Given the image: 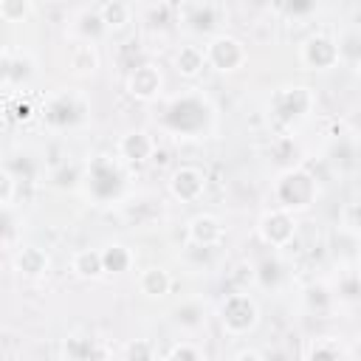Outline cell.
<instances>
[{"instance_id":"1","label":"cell","mask_w":361,"mask_h":361,"mask_svg":"<svg viewBox=\"0 0 361 361\" xmlns=\"http://www.w3.org/2000/svg\"><path fill=\"white\" fill-rule=\"evenodd\" d=\"M158 127L178 141H203L217 127V107L209 93L189 87L164 102L158 113Z\"/></svg>"},{"instance_id":"2","label":"cell","mask_w":361,"mask_h":361,"mask_svg":"<svg viewBox=\"0 0 361 361\" xmlns=\"http://www.w3.org/2000/svg\"><path fill=\"white\" fill-rule=\"evenodd\" d=\"M130 166H124L116 155L99 152L85 164L82 186L85 197L93 206H121L130 197Z\"/></svg>"},{"instance_id":"3","label":"cell","mask_w":361,"mask_h":361,"mask_svg":"<svg viewBox=\"0 0 361 361\" xmlns=\"http://www.w3.org/2000/svg\"><path fill=\"white\" fill-rule=\"evenodd\" d=\"M313 110H316V90L302 82L279 85L268 99V121L282 133H290L299 124H305L313 116Z\"/></svg>"},{"instance_id":"4","label":"cell","mask_w":361,"mask_h":361,"mask_svg":"<svg viewBox=\"0 0 361 361\" xmlns=\"http://www.w3.org/2000/svg\"><path fill=\"white\" fill-rule=\"evenodd\" d=\"M271 195L274 203L285 212H307L316 200H319V178L305 166V164H293L276 172L274 183H271Z\"/></svg>"},{"instance_id":"5","label":"cell","mask_w":361,"mask_h":361,"mask_svg":"<svg viewBox=\"0 0 361 361\" xmlns=\"http://www.w3.org/2000/svg\"><path fill=\"white\" fill-rule=\"evenodd\" d=\"M90 116V104L79 90H59L42 104V121L54 133L79 130Z\"/></svg>"},{"instance_id":"6","label":"cell","mask_w":361,"mask_h":361,"mask_svg":"<svg viewBox=\"0 0 361 361\" xmlns=\"http://www.w3.org/2000/svg\"><path fill=\"white\" fill-rule=\"evenodd\" d=\"M217 319H220V327L226 330V336L240 338V336H248V333L257 330L259 305L248 290H231V293H226L220 299Z\"/></svg>"},{"instance_id":"7","label":"cell","mask_w":361,"mask_h":361,"mask_svg":"<svg viewBox=\"0 0 361 361\" xmlns=\"http://www.w3.org/2000/svg\"><path fill=\"white\" fill-rule=\"evenodd\" d=\"M203 56H206V68H212L217 73H237L248 62V48L240 37L217 31L206 39Z\"/></svg>"},{"instance_id":"8","label":"cell","mask_w":361,"mask_h":361,"mask_svg":"<svg viewBox=\"0 0 361 361\" xmlns=\"http://www.w3.org/2000/svg\"><path fill=\"white\" fill-rule=\"evenodd\" d=\"M296 231H299L296 214L293 212H285L279 206L265 209L259 214V220H257V234H259V240L268 248H288L296 240Z\"/></svg>"},{"instance_id":"9","label":"cell","mask_w":361,"mask_h":361,"mask_svg":"<svg viewBox=\"0 0 361 361\" xmlns=\"http://www.w3.org/2000/svg\"><path fill=\"white\" fill-rule=\"evenodd\" d=\"M299 65L305 71H330L338 65V48H336V37L333 34H324V31H316L310 37L302 39L299 45Z\"/></svg>"},{"instance_id":"10","label":"cell","mask_w":361,"mask_h":361,"mask_svg":"<svg viewBox=\"0 0 361 361\" xmlns=\"http://www.w3.org/2000/svg\"><path fill=\"white\" fill-rule=\"evenodd\" d=\"M124 93L135 102H155L161 93H164V73L155 62L144 59L141 65L130 68L127 76H124Z\"/></svg>"},{"instance_id":"11","label":"cell","mask_w":361,"mask_h":361,"mask_svg":"<svg viewBox=\"0 0 361 361\" xmlns=\"http://www.w3.org/2000/svg\"><path fill=\"white\" fill-rule=\"evenodd\" d=\"M166 189L178 203H197L206 195V172L195 164H180L169 172Z\"/></svg>"},{"instance_id":"12","label":"cell","mask_w":361,"mask_h":361,"mask_svg":"<svg viewBox=\"0 0 361 361\" xmlns=\"http://www.w3.org/2000/svg\"><path fill=\"white\" fill-rule=\"evenodd\" d=\"M155 149H158V144H155L152 133L149 130H141V127L127 130L116 141V158L124 166H144V164H149L152 155H155Z\"/></svg>"},{"instance_id":"13","label":"cell","mask_w":361,"mask_h":361,"mask_svg":"<svg viewBox=\"0 0 361 361\" xmlns=\"http://www.w3.org/2000/svg\"><path fill=\"white\" fill-rule=\"evenodd\" d=\"M180 23L195 37L217 34V6L212 0H186L180 6Z\"/></svg>"},{"instance_id":"14","label":"cell","mask_w":361,"mask_h":361,"mask_svg":"<svg viewBox=\"0 0 361 361\" xmlns=\"http://www.w3.org/2000/svg\"><path fill=\"white\" fill-rule=\"evenodd\" d=\"M223 237H226L223 223L209 212H200V214L189 217V223H186V243L195 248H217L223 243Z\"/></svg>"},{"instance_id":"15","label":"cell","mask_w":361,"mask_h":361,"mask_svg":"<svg viewBox=\"0 0 361 361\" xmlns=\"http://www.w3.org/2000/svg\"><path fill=\"white\" fill-rule=\"evenodd\" d=\"M327 285H330L333 302L347 305V307H355L361 302V279H358V265L355 262H338V274Z\"/></svg>"},{"instance_id":"16","label":"cell","mask_w":361,"mask_h":361,"mask_svg":"<svg viewBox=\"0 0 361 361\" xmlns=\"http://www.w3.org/2000/svg\"><path fill=\"white\" fill-rule=\"evenodd\" d=\"M14 271H17L23 279L37 282V279L48 276V271H51V257H48V251L39 248V245H20L17 254H14Z\"/></svg>"},{"instance_id":"17","label":"cell","mask_w":361,"mask_h":361,"mask_svg":"<svg viewBox=\"0 0 361 361\" xmlns=\"http://www.w3.org/2000/svg\"><path fill=\"white\" fill-rule=\"evenodd\" d=\"M59 355L68 358V361H90V358H110L113 353L107 347H102L99 338L85 336V333H73V336L62 338Z\"/></svg>"},{"instance_id":"18","label":"cell","mask_w":361,"mask_h":361,"mask_svg":"<svg viewBox=\"0 0 361 361\" xmlns=\"http://www.w3.org/2000/svg\"><path fill=\"white\" fill-rule=\"evenodd\" d=\"M68 68H71V73L79 76V79L96 76L99 68H102V54H99L96 42H82V39H76V45H73L71 54H68Z\"/></svg>"},{"instance_id":"19","label":"cell","mask_w":361,"mask_h":361,"mask_svg":"<svg viewBox=\"0 0 361 361\" xmlns=\"http://www.w3.org/2000/svg\"><path fill=\"white\" fill-rule=\"evenodd\" d=\"M172 324L178 330H186V333H197L206 327V302L203 299H183L172 307Z\"/></svg>"},{"instance_id":"20","label":"cell","mask_w":361,"mask_h":361,"mask_svg":"<svg viewBox=\"0 0 361 361\" xmlns=\"http://www.w3.org/2000/svg\"><path fill=\"white\" fill-rule=\"evenodd\" d=\"M350 355L353 353L344 347L338 336H316V338H307V344L302 347V358L307 361H338Z\"/></svg>"},{"instance_id":"21","label":"cell","mask_w":361,"mask_h":361,"mask_svg":"<svg viewBox=\"0 0 361 361\" xmlns=\"http://www.w3.org/2000/svg\"><path fill=\"white\" fill-rule=\"evenodd\" d=\"M138 290L147 299H164L172 290V274L164 265H147L138 274Z\"/></svg>"},{"instance_id":"22","label":"cell","mask_w":361,"mask_h":361,"mask_svg":"<svg viewBox=\"0 0 361 361\" xmlns=\"http://www.w3.org/2000/svg\"><path fill=\"white\" fill-rule=\"evenodd\" d=\"M73 37L82 39V42H99L104 39L110 31L104 28L102 17H99V8H82L76 17H73V25H71Z\"/></svg>"},{"instance_id":"23","label":"cell","mask_w":361,"mask_h":361,"mask_svg":"<svg viewBox=\"0 0 361 361\" xmlns=\"http://www.w3.org/2000/svg\"><path fill=\"white\" fill-rule=\"evenodd\" d=\"M71 271H73V276H79V279H85V282L102 279V276H104L102 251H99V248H79V251H73V257H71Z\"/></svg>"},{"instance_id":"24","label":"cell","mask_w":361,"mask_h":361,"mask_svg":"<svg viewBox=\"0 0 361 361\" xmlns=\"http://www.w3.org/2000/svg\"><path fill=\"white\" fill-rule=\"evenodd\" d=\"M175 71L180 79H197L203 71H206V56H203V48L200 45H180L175 51Z\"/></svg>"},{"instance_id":"25","label":"cell","mask_w":361,"mask_h":361,"mask_svg":"<svg viewBox=\"0 0 361 361\" xmlns=\"http://www.w3.org/2000/svg\"><path fill=\"white\" fill-rule=\"evenodd\" d=\"M99 251H102V268H104V274H113V276L127 274L133 268V262H135L133 248H127L124 243H107Z\"/></svg>"},{"instance_id":"26","label":"cell","mask_w":361,"mask_h":361,"mask_svg":"<svg viewBox=\"0 0 361 361\" xmlns=\"http://www.w3.org/2000/svg\"><path fill=\"white\" fill-rule=\"evenodd\" d=\"M336 48H338V62L341 65L358 68V62H361V31H358V25H347L338 34Z\"/></svg>"},{"instance_id":"27","label":"cell","mask_w":361,"mask_h":361,"mask_svg":"<svg viewBox=\"0 0 361 361\" xmlns=\"http://www.w3.org/2000/svg\"><path fill=\"white\" fill-rule=\"evenodd\" d=\"M34 76H37V59H34L28 51H11V76H8V87H14V90L28 87Z\"/></svg>"},{"instance_id":"28","label":"cell","mask_w":361,"mask_h":361,"mask_svg":"<svg viewBox=\"0 0 361 361\" xmlns=\"http://www.w3.org/2000/svg\"><path fill=\"white\" fill-rule=\"evenodd\" d=\"M99 17H102L107 31H121L133 20V8H130L127 0H104L99 6Z\"/></svg>"},{"instance_id":"29","label":"cell","mask_w":361,"mask_h":361,"mask_svg":"<svg viewBox=\"0 0 361 361\" xmlns=\"http://www.w3.org/2000/svg\"><path fill=\"white\" fill-rule=\"evenodd\" d=\"M302 305H305L310 313H327L330 305H333L330 285H327V282H310V285L302 290Z\"/></svg>"},{"instance_id":"30","label":"cell","mask_w":361,"mask_h":361,"mask_svg":"<svg viewBox=\"0 0 361 361\" xmlns=\"http://www.w3.org/2000/svg\"><path fill=\"white\" fill-rule=\"evenodd\" d=\"M82 172H85V164L65 161V164H59V166L51 172V186L73 192V189H79V186H82Z\"/></svg>"},{"instance_id":"31","label":"cell","mask_w":361,"mask_h":361,"mask_svg":"<svg viewBox=\"0 0 361 361\" xmlns=\"http://www.w3.org/2000/svg\"><path fill=\"white\" fill-rule=\"evenodd\" d=\"M330 164L338 166V172H347L355 166V141H353V133H344L336 138L333 149H330Z\"/></svg>"},{"instance_id":"32","label":"cell","mask_w":361,"mask_h":361,"mask_svg":"<svg viewBox=\"0 0 361 361\" xmlns=\"http://www.w3.org/2000/svg\"><path fill=\"white\" fill-rule=\"evenodd\" d=\"M203 355H206L203 347L195 344V341H189V338L175 341V344H169V347L161 353V358H166V361H200Z\"/></svg>"},{"instance_id":"33","label":"cell","mask_w":361,"mask_h":361,"mask_svg":"<svg viewBox=\"0 0 361 361\" xmlns=\"http://www.w3.org/2000/svg\"><path fill=\"white\" fill-rule=\"evenodd\" d=\"M34 11V0H0V20L3 23H23Z\"/></svg>"},{"instance_id":"34","label":"cell","mask_w":361,"mask_h":361,"mask_svg":"<svg viewBox=\"0 0 361 361\" xmlns=\"http://www.w3.org/2000/svg\"><path fill=\"white\" fill-rule=\"evenodd\" d=\"M158 355L161 353L149 338H133L121 350V358H127V361H149V358H158Z\"/></svg>"},{"instance_id":"35","label":"cell","mask_w":361,"mask_h":361,"mask_svg":"<svg viewBox=\"0 0 361 361\" xmlns=\"http://www.w3.org/2000/svg\"><path fill=\"white\" fill-rule=\"evenodd\" d=\"M254 276H257L259 288H274L282 276V262L279 259H265V262L254 265Z\"/></svg>"},{"instance_id":"36","label":"cell","mask_w":361,"mask_h":361,"mask_svg":"<svg viewBox=\"0 0 361 361\" xmlns=\"http://www.w3.org/2000/svg\"><path fill=\"white\" fill-rule=\"evenodd\" d=\"M228 279L234 282V290H248V285H257V276H254V262H248V259L237 262V265L231 268Z\"/></svg>"},{"instance_id":"37","label":"cell","mask_w":361,"mask_h":361,"mask_svg":"<svg viewBox=\"0 0 361 361\" xmlns=\"http://www.w3.org/2000/svg\"><path fill=\"white\" fill-rule=\"evenodd\" d=\"M17 195V178L6 164H0V206H11Z\"/></svg>"},{"instance_id":"38","label":"cell","mask_w":361,"mask_h":361,"mask_svg":"<svg viewBox=\"0 0 361 361\" xmlns=\"http://www.w3.org/2000/svg\"><path fill=\"white\" fill-rule=\"evenodd\" d=\"M8 113H11V118H14V121L25 124V121H31V118H34V113H37V110H34V104H31V99H28V96H20V93H17V96L11 99V104H8Z\"/></svg>"},{"instance_id":"39","label":"cell","mask_w":361,"mask_h":361,"mask_svg":"<svg viewBox=\"0 0 361 361\" xmlns=\"http://www.w3.org/2000/svg\"><path fill=\"white\" fill-rule=\"evenodd\" d=\"M282 8L293 20H305L319 8V0H282Z\"/></svg>"},{"instance_id":"40","label":"cell","mask_w":361,"mask_h":361,"mask_svg":"<svg viewBox=\"0 0 361 361\" xmlns=\"http://www.w3.org/2000/svg\"><path fill=\"white\" fill-rule=\"evenodd\" d=\"M338 226L347 228V231H353V234L361 231V223H358V203H355V200H347V203H344V209H341V214H338Z\"/></svg>"},{"instance_id":"41","label":"cell","mask_w":361,"mask_h":361,"mask_svg":"<svg viewBox=\"0 0 361 361\" xmlns=\"http://www.w3.org/2000/svg\"><path fill=\"white\" fill-rule=\"evenodd\" d=\"M14 234H17V220L11 214V206H0V245L14 240Z\"/></svg>"},{"instance_id":"42","label":"cell","mask_w":361,"mask_h":361,"mask_svg":"<svg viewBox=\"0 0 361 361\" xmlns=\"http://www.w3.org/2000/svg\"><path fill=\"white\" fill-rule=\"evenodd\" d=\"M8 76H11V51L0 48V90L8 87Z\"/></svg>"},{"instance_id":"43","label":"cell","mask_w":361,"mask_h":361,"mask_svg":"<svg viewBox=\"0 0 361 361\" xmlns=\"http://www.w3.org/2000/svg\"><path fill=\"white\" fill-rule=\"evenodd\" d=\"M262 358H265V353L262 350H251V347H243V350L234 353V361H262Z\"/></svg>"}]
</instances>
